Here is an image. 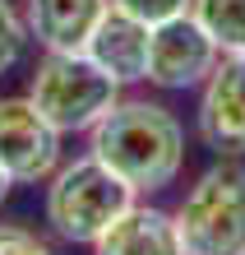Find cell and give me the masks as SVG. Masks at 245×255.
Instances as JSON below:
<instances>
[{"mask_svg": "<svg viewBox=\"0 0 245 255\" xmlns=\"http://www.w3.org/2000/svg\"><path fill=\"white\" fill-rule=\"evenodd\" d=\"M88 153L134 195L166 190L185 167V130L158 102H116L88 130Z\"/></svg>", "mask_w": 245, "mask_h": 255, "instance_id": "6da1fadb", "label": "cell"}, {"mask_svg": "<svg viewBox=\"0 0 245 255\" xmlns=\"http://www.w3.org/2000/svg\"><path fill=\"white\" fill-rule=\"evenodd\" d=\"M111 0H28L23 23L47 51H83Z\"/></svg>", "mask_w": 245, "mask_h": 255, "instance_id": "ba28073f", "label": "cell"}, {"mask_svg": "<svg viewBox=\"0 0 245 255\" xmlns=\"http://www.w3.org/2000/svg\"><path fill=\"white\" fill-rule=\"evenodd\" d=\"M194 0H111V9L120 14H130V19H139V23H166V19H176V14H190Z\"/></svg>", "mask_w": 245, "mask_h": 255, "instance_id": "4fadbf2b", "label": "cell"}, {"mask_svg": "<svg viewBox=\"0 0 245 255\" xmlns=\"http://www.w3.org/2000/svg\"><path fill=\"white\" fill-rule=\"evenodd\" d=\"M222 51L204 28H199L194 14H176L166 23L148 28V84L158 88H199L218 70Z\"/></svg>", "mask_w": 245, "mask_h": 255, "instance_id": "5b68a950", "label": "cell"}, {"mask_svg": "<svg viewBox=\"0 0 245 255\" xmlns=\"http://www.w3.org/2000/svg\"><path fill=\"white\" fill-rule=\"evenodd\" d=\"M83 51L93 56L120 88L139 84L144 74H148V23L130 19V14H120V9H106Z\"/></svg>", "mask_w": 245, "mask_h": 255, "instance_id": "30bf717a", "label": "cell"}, {"mask_svg": "<svg viewBox=\"0 0 245 255\" xmlns=\"http://www.w3.org/2000/svg\"><path fill=\"white\" fill-rule=\"evenodd\" d=\"M185 255H245V167L213 162L176 209Z\"/></svg>", "mask_w": 245, "mask_h": 255, "instance_id": "277c9868", "label": "cell"}, {"mask_svg": "<svg viewBox=\"0 0 245 255\" xmlns=\"http://www.w3.org/2000/svg\"><path fill=\"white\" fill-rule=\"evenodd\" d=\"M9 186H14V176H9L5 167H0V204H5V195H9Z\"/></svg>", "mask_w": 245, "mask_h": 255, "instance_id": "9a60e30c", "label": "cell"}, {"mask_svg": "<svg viewBox=\"0 0 245 255\" xmlns=\"http://www.w3.org/2000/svg\"><path fill=\"white\" fill-rule=\"evenodd\" d=\"M93 255H185V246H180L176 214H162L153 204H130L93 242Z\"/></svg>", "mask_w": 245, "mask_h": 255, "instance_id": "9c48e42d", "label": "cell"}, {"mask_svg": "<svg viewBox=\"0 0 245 255\" xmlns=\"http://www.w3.org/2000/svg\"><path fill=\"white\" fill-rule=\"evenodd\" d=\"M28 98L60 134H74V130H93L116 107L120 84L88 51H47L33 70Z\"/></svg>", "mask_w": 245, "mask_h": 255, "instance_id": "7a4b0ae2", "label": "cell"}, {"mask_svg": "<svg viewBox=\"0 0 245 255\" xmlns=\"http://www.w3.org/2000/svg\"><path fill=\"white\" fill-rule=\"evenodd\" d=\"M130 204H134V190L111 167H102L93 153L74 158L70 167H56L51 186H47L51 232L65 237V242H79V246H93Z\"/></svg>", "mask_w": 245, "mask_h": 255, "instance_id": "3957f363", "label": "cell"}, {"mask_svg": "<svg viewBox=\"0 0 245 255\" xmlns=\"http://www.w3.org/2000/svg\"><path fill=\"white\" fill-rule=\"evenodd\" d=\"M199 134L218 153H245V56H222L204 79Z\"/></svg>", "mask_w": 245, "mask_h": 255, "instance_id": "52a82bcc", "label": "cell"}, {"mask_svg": "<svg viewBox=\"0 0 245 255\" xmlns=\"http://www.w3.org/2000/svg\"><path fill=\"white\" fill-rule=\"evenodd\" d=\"M0 255H51V246L42 242L37 232H28V228L0 223Z\"/></svg>", "mask_w": 245, "mask_h": 255, "instance_id": "5bb4252c", "label": "cell"}, {"mask_svg": "<svg viewBox=\"0 0 245 255\" xmlns=\"http://www.w3.org/2000/svg\"><path fill=\"white\" fill-rule=\"evenodd\" d=\"M28 23L23 14L9 5V0H0V74H9L14 65L23 61V47H28Z\"/></svg>", "mask_w": 245, "mask_h": 255, "instance_id": "7c38bea8", "label": "cell"}, {"mask_svg": "<svg viewBox=\"0 0 245 255\" xmlns=\"http://www.w3.org/2000/svg\"><path fill=\"white\" fill-rule=\"evenodd\" d=\"M190 14L222 56H245V0H194Z\"/></svg>", "mask_w": 245, "mask_h": 255, "instance_id": "8fae6325", "label": "cell"}, {"mask_svg": "<svg viewBox=\"0 0 245 255\" xmlns=\"http://www.w3.org/2000/svg\"><path fill=\"white\" fill-rule=\"evenodd\" d=\"M0 167L23 186L47 181L60 167V130L33 107V98H0Z\"/></svg>", "mask_w": 245, "mask_h": 255, "instance_id": "8992f818", "label": "cell"}]
</instances>
